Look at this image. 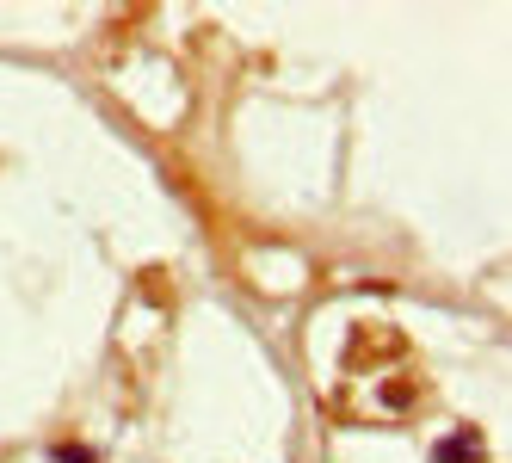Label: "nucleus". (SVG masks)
Here are the masks:
<instances>
[{
	"instance_id": "f257e3e1",
	"label": "nucleus",
	"mask_w": 512,
	"mask_h": 463,
	"mask_svg": "<svg viewBox=\"0 0 512 463\" xmlns=\"http://www.w3.org/2000/svg\"><path fill=\"white\" fill-rule=\"evenodd\" d=\"M432 463H488V445H482V433H475V426H457L451 439H438Z\"/></svg>"
},
{
	"instance_id": "f03ea898",
	"label": "nucleus",
	"mask_w": 512,
	"mask_h": 463,
	"mask_svg": "<svg viewBox=\"0 0 512 463\" xmlns=\"http://www.w3.org/2000/svg\"><path fill=\"white\" fill-rule=\"evenodd\" d=\"M50 463H99L93 445H50Z\"/></svg>"
}]
</instances>
